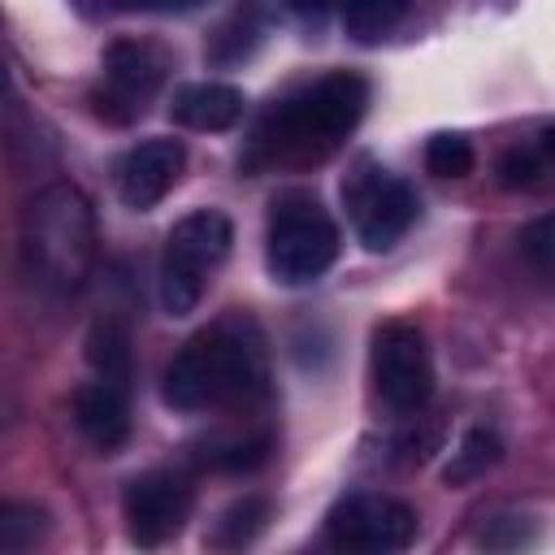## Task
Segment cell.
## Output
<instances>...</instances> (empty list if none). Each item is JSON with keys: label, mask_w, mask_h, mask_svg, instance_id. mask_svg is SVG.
I'll list each match as a JSON object with an SVG mask.
<instances>
[{"label": "cell", "mask_w": 555, "mask_h": 555, "mask_svg": "<svg viewBox=\"0 0 555 555\" xmlns=\"http://www.w3.org/2000/svg\"><path fill=\"white\" fill-rule=\"evenodd\" d=\"M369 108V82L356 69H330L312 82L291 87L278 95L247 139V165L273 169V165H321L343 147V139L360 126Z\"/></svg>", "instance_id": "6da1fadb"}, {"label": "cell", "mask_w": 555, "mask_h": 555, "mask_svg": "<svg viewBox=\"0 0 555 555\" xmlns=\"http://www.w3.org/2000/svg\"><path fill=\"white\" fill-rule=\"evenodd\" d=\"M269 395V351L251 317L234 312L182 343L165 369L160 399L178 412L247 408Z\"/></svg>", "instance_id": "7a4b0ae2"}, {"label": "cell", "mask_w": 555, "mask_h": 555, "mask_svg": "<svg viewBox=\"0 0 555 555\" xmlns=\"http://www.w3.org/2000/svg\"><path fill=\"white\" fill-rule=\"evenodd\" d=\"M22 264L30 286L52 299L74 295L95 264V217L78 186H43L22 221Z\"/></svg>", "instance_id": "3957f363"}, {"label": "cell", "mask_w": 555, "mask_h": 555, "mask_svg": "<svg viewBox=\"0 0 555 555\" xmlns=\"http://www.w3.org/2000/svg\"><path fill=\"white\" fill-rule=\"evenodd\" d=\"M338 225L312 191L286 186L269 199L264 264L278 286H308L325 278V269L338 260Z\"/></svg>", "instance_id": "277c9868"}, {"label": "cell", "mask_w": 555, "mask_h": 555, "mask_svg": "<svg viewBox=\"0 0 555 555\" xmlns=\"http://www.w3.org/2000/svg\"><path fill=\"white\" fill-rule=\"evenodd\" d=\"M234 243V225L221 208H195L186 212L169 234L160 251V308L169 317H191L212 282V273L225 264Z\"/></svg>", "instance_id": "5b68a950"}, {"label": "cell", "mask_w": 555, "mask_h": 555, "mask_svg": "<svg viewBox=\"0 0 555 555\" xmlns=\"http://www.w3.org/2000/svg\"><path fill=\"white\" fill-rule=\"evenodd\" d=\"M338 191H343L347 221L356 238L364 243V251H390L421 217L416 191L373 156H356Z\"/></svg>", "instance_id": "8992f818"}, {"label": "cell", "mask_w": 555, "mask_h": 555, "mask_svg": "<svg viewBox=\"0 0 555 555\" xmlns=\"http://www.w3.org/2000/svg\"><path fill=\"white\" fill-rule=\"evenodd\" d=\"M369 382L377 408L390 416H416L434 395V360L425 347L421 325L412 321H386L373 330L369 347Z\"/></svg>", "instance_id": "52a82bcc"}, {"label": "cell", "mask_w": 555, "mask_h": 555, "mask_svg": "<svg viewBox=\"0 0 555 555\" xmlns=\"http://www.w3.org/2000/svg\"><path fill=\"white\" fill-rule=\"evenodd\" d=\"M173 61L160 43L147 39H113L100 61V82L91 91L95 117L113 126H130L147 113V104L160 95Z\"/></svg>", "instance_id": "ba28073f"}, {"label": "cell", "mask_w": 555, "mask_h": 555, "mask_svg": "<svg viewBox=\"0 0 555 555\" xmlns=\"http://www.w3.org/2000/svg\"><path fill=\"white\" fill-rule=\"evenodd\" d=\"M325 538L338 551H364V555L403 551L416 538V512L403 499L356 490L325 512Z\"/></svg>", "instance_id": "9c48e42d"}, {"label": "cell", "mask_w": 555, "mask_h": 555, "mask_svg": "<svg viewBox=\"0 0 555 555\" xmlns=\"http://www.w3.org/2000/svg\"><path fill=\"white\" fill-rule=\"evenodd\" d=\"M195 507V486L173 473V468H147L126 481L121 490V516H126V538L143 551L165 546L169 538L182 533Z\"/></svg>", "instance_id": "30bf717a"}, {"label": "cell", "mask_w": 555, "mask_h": 555, "mask_svg": "<svg viewBox=\"0 0 555 555\" xmlns=\"http://www.w3.org/2000/svg\"><path fill=\"white\" fill-rule=\"evenodd\" d=\"M182 165H186V147L178 139H143V143H134L117 160V195H121V204L134 208V212L156 208L173 191V182L182 178Z\"/></svg>", "instance_id": "8fae6325"}, {"label": "cell", "mask_w": 555, "mask_h": 555, "mask_svg": "<svg viewBox=\"0 0 555 555\" xmlns=\"http://www.w3.org/2000/svg\"><path fill=\"white\" fill-rule=\"evenodd\" d=\"M74 425L95 451H117L130 438V403L113 382H87L74 390Z\"/></svg>", "instance_id": "7c38bea8"}, {"label": "cell", "mask_w": 555, "mask_h": 555, "mask_svg": "<svg viewBox=\"0 0 555 555\" xmlns=\"http://www.w3.org/2000/svg\"><path fill=\"white\" fill-rule=\"evenodd\" d=\"M494 178L507 191H538L555 178V117L529 126L520 139H512L499 160H494Z\"/></svg>", "instance_id": "4fadbf2b"}, {"label": "cell", "mask_w": 555, "mask_h": 555, "mask_svg": "<svg viewBox=\"0 0 555 555\" xmlns=\"http://www.w3.org/2000/svg\"><path fill=\"white\" fill-rule=\"evenodd\" d=\"M247 113V95L230 82H182L169 100V117L186 130H230Z\"/></svg>", "instance_id": "5bb4252c"}, {"label": "cell", "mask_w": 555, "mask_h": 555, "mask_svg": "<svg viewBox=\"0 0 555 555\" xmlns=\"http://www.w3.org/2000/svg\"><path fill=\"white\" fill-rule=\"evenodd\" d=\"M273 451V434L269 429H256V434H212L199 442L195 460L212 473H251L269 460Z\"/></svg>", "instance_id": "9a60e30c"}, {"label": "cell", "mask_w": 555, "mask_h": 555, "mask_svg": "<svg viewBox=\"0 0 555 555\" xmlns=\"http://www.w3.org/2000/svg\"><path fill=\"white\" fill-rule=\"evenodd\" d=\"M87 364L100 382H113L121 390H130V334L121 321L100 317L87 334Z\"/></svg>", "instance_id": "2e32d148"}, {"label": "cell", "mask_w": 555, "mask_h": 555, "mask_svg": "<svg viewBox=\"0 0 555 555\" xmlns=\"http://www.w3.org/2000/svg\"><path fill=\"white\" fill-rule=\"evenodd\" d=\"M264 525H269V499H260V494H243V499H234L217 520H212V529H208V546H217V551H243V546H251L260 533H264Z\"/></svg>", "instance_id": "e0dca14e"}, {"label": "cell", "mask_w": 555, "mask_h": 555, "mask_svg": "<svg viewBox=\"0 0 555 555\" xmlns=\"http://www.w3.org/2000/svg\"><path fill=\"white\" fill-rule=\"evenodd\" d=\"M499 455H503V438H499L494 429H486V425H473V429L460 438V447L451 451V460H447V468H442V481H447V486H468V481H477L486 468H494Z\"/></svg>", "instance_id": "ac0fdd59"}, {"label": "cell", "mask_w": 555, "mask_h": 555, "mask_svg": "<svg viewBox=\"0 0 555 555\" xmlns=\"http://www.w3.org/2000/svg\"><path fill=\"white\" fill-rule=\"evenodd\" d=\"M408 17V0H347L343 30L356 43H382Z\"/></svg>", "instance_id": "d6986e66"}, {"label": "cell", "mask_w": 555, "mask_h": 555, "mask_svg": "<svg viewBox=\"0 0 555 555\" xmlns=\"http://www.w3.org/2000/svg\"><path fill=\"white\" fill-rule=\"evenodd\" d=\"M52 529V516L39 507V503H4L0 507V551L4 555H17V551H30L35 542H43Z\"/></svg>", "instance_id": "ffe728a7"}, {"label": "cell", "mask_w": 555, "mask_h": 555, "mask_svg": "<svg viewBox=\"0 0 555 555\" xmlns=\"http://www.w3.org/2000/svg\"><path fill=\"white\" fill-rule=\"evenodd\" d=\"M473 160H477L473 156V143L460 130H438L425 143V169L434 178H464L473 169Z\"/></svg>", "instance_id": "44dd1931"}, {"label": "cell", "mask_w": 555, "mask_h": 555, "mask_svg": "<svg viewBox=\"0 0 555 555\" xmlns=\"http://www.w3.org/2000/svg\"><path fill=\"white\" fill-rule=\"evenodd\" d=\"M520 256L542 282H555V212H542L520 230Z\"/></svg>", "instance_id": "7402d4cb"}, {"label": "cell", "mask_w": 555, "mask_h": 555, "mask_svg": "<svg viewBox=\"0 0 555 555\" xmlns=\"http://www.w3.org/2000/svg\"><path fill=\"white\" fill-rule=\"evenodd\" d=\"M256 43H260V26L238 13V17H230V22L212 35L208 56H212L217 65H238V61H247V56L256 52Z\"/></svg>", "instance_id": "603a6c76"}, {"label": "cell", "mask_w": 555, "mask_h": 555, "mask_svg": "<svg viewBox=\"0 0 555 555\" xmlns=\"http://www.w3.org/2000/svg\"><path fill=\"white\" fill-rule=\"evenodd\" d=\"M533 538H538L533 520L529 516H512V512L490 516V525L481 529V542L494 546V551H516V546H529Z\"/></svg>", "instance_id": "cb8c5ba5"}, {"label": "cell", "mask_w": 555, "mask_h": 555, "mask_svg": "<svg viewBox=\"0 0 555 555\" xmlns=\"http://www.w3.org/2000/svg\"><path fill=\"white\" fill-rule=\"evenodd\" d=\"M286 9H291L295 17H304V22H321L325 13L338 9V0H286Z\"/></svg>", "instance_id": "d4e9b609"}, {"label": "cell", "mask_w": 555, "mask_h": 555, "mask_svg": "<svg viewBox=\"0 0 555 555\" xmlns=\"http://www.w3.org/2000/svg\"><path fill=\"white\" fill-rule=\"evenodd\" d=\"M134 9H147V13H186V9H195V4H204V0H130Z\"/></svg>", "instance_id": "484cf974"}, {"label": "cell", "mask_w": 555, "mask_h": 555, "mask_svg": "<svg viewBox=\"0 0 555 555\" xmlns=\"http://www.w3.org/2000/svg\"><path fill=\"white\" fill-rule=\"evenodd\" d=\"M82 4H91V0H82ZM95 4H130V0H95Z\"/></svg>", "instance_id": "4316f807"}]
</instances>
